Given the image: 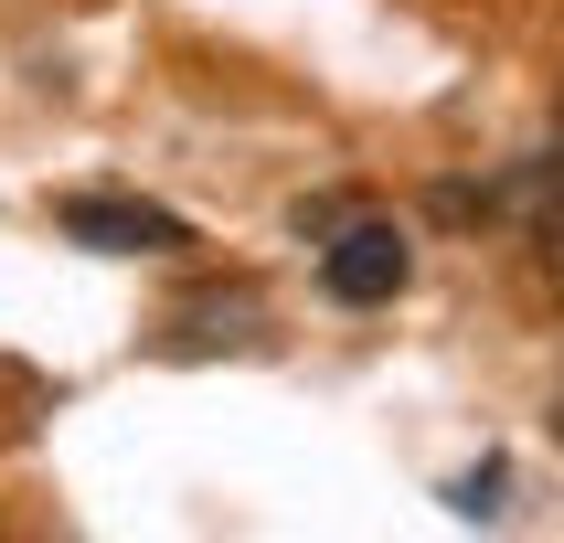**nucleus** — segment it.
<instances>
[{"mask_svg":"<svg viewBox=\"0 0 564 543\" xmlns=\"http://www.w3.org/2000/svg\"><path fill=\"white\" fill-rule=\"evenodd\" d=\"M405 278H415V235L394 214H341L319 235V287L341 309H383V298H405Z\"/></svg>","mask_w":564,"mask_h":543,"instance_id":"f257e3e1","label":"nucleus"},{"mask_svg":"<svg viewBox=\"0 0 564 543\" xmlns=\"http://www.w3.org/2000/svg\"><path fill=\"white\" fill-rule=\"evenodd\" d=\"M54 224L86 256H182L192 246V224L171 203H128V192H75V203H54Z\"/></svg>","mask_w":564,"mask_h":543,"instance_id":"f03ea898","label":"nucleus"},{"mask_svg":"<svg viewBox=\"0 0 564 543\" xmlns=\"http://www.w3.org/2000/svg\"><path fill=\"white\" fill-rule=\"evenodd\" d=\"M171 362H214V351H267V298L256 287H192L182 309L160 319Z\"/></svg>","mask_w":564,"mask_h":543,"instance_id":"7ed1b4c3","label":"nucleus"},{"mask_svg":"<svg viewBox=\"0 0 564 543\" xmlns=\"http://www.w3.org/2000/svg\"><path fill=\"white\" fill-rule=\"evenodd\" d=\"M447 511H458V522H501V511H511V469H501V458L458 469V479H447Z\"/></svg>","mask_w":564,"mask_h":543,"instance_id":"20e7f679","label":"nucleus"},{"mask_svg":"<svg viewBox=\"0 0 564 543\" xmlns=\"http://www.w3.org/2000/svg\"><path fill=\"white\" fill-rule=\"evenodd\" d=\"M533 256H543V278L564 287V171L543 182V203H533Z\"/></svg>","mask_w":564,"mask_h":543,"instance_id":"39448f33","label":"nucleus"},{"mask_svg":"<svg viewBox=\"0 0 564 543\" xmlns=\"http://www.w3.org/2000/svg\"><path fill=\"white\" fill-rule=\"evenodd\" d=\"M554 437H564V394H554Z\"/></svg>","mask_w":564,"mask_h":543,"instance_id":"423d86ee","label":"nucleus"}]
</instances>
